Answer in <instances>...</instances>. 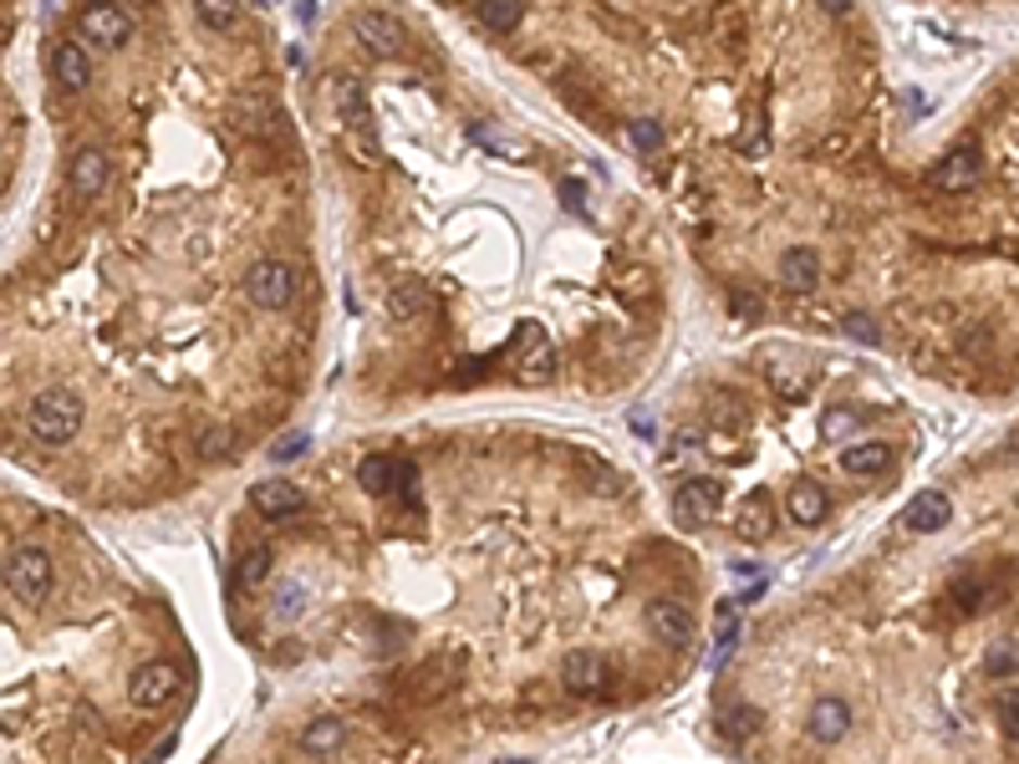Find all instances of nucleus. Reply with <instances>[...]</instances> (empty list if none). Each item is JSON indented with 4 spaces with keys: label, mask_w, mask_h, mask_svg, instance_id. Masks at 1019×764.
Instances as JSON below:
<instances>
[{
    "label": "nucleus",
    "mask_w": 1019,
    "mask_h": 764,
    "mask_svg": "<svg viewBox=\"0 0 1019 764\" xmlns=\"http://www.w3.org/2000/svg\"><path fill=\"white\" fill-rule=\"evenodd\" d=\"M82 418H87L82 393H72V387H41L31 398V408H26V429H31L36 444L67 449L72 438L82 433Z\"/></svg>",
    "instance_id": "1"
},
{
    "label": "nucleus",
    "mask_w": 1019,
    "mask_h": 764,
    "mask_svg": "<svg viewBox=\"0 0 1019 764\" xmlns=\"http://www.w3.org/2000/svg\"><path fill=\"white\" fill-rule=\"evenodd\" d=\"M51 556L41 546H16L11 556H5V571H0V582H5V591L21 601H41L51 591Z\"/></svg>",
    "instance_id": "2"
},
{
    "label": "nucleus",
    "mask_w": 1019,
    "mask_h": 764,
    "mask_svg": "<svg viewBox=\"0 0 1019 764\" xmlns=\"http://www.w3.org/2000/svg\"><path fill=\"white\" fill-rule=\"evenodd\" d=\"M245 296H251V306H260V311H285V306L296 301V266H285V260H260V266H251Z\"/></svg>",
    "instance_id": "3"
},
{
    "label": "nucleus",
    "mask_w": 1019,
    "mask_h": 764,
    "mask_svg": "<svg viewBox=\"0 0 1019 764\" xmlns=\"http://www.w3.org/2000/svg\"><path fill=\"white\" fill-rule=\"evenodd\" d=\"M642 622H648V632L663 642V648H688L693 632H699L693 612H688L684 601H673V597H652L648 612H642Z\"/></svg>",
    "instance_id": "4"
},
{
    "label": "nucleus",
    "mask_w": 1019,
    "mask_h": 764,
    "mask_svg": "<svg viewBox=\"0 0 1019 764\" xmlns=\"http://www.w3.org/2000/svg\"><path fill=\"white\" fill-rule=\"evenodd\" d=\"M179 683H184V673L174 663H143L133 678H128V698H133L138 709H164V703H174Z\"/></svg>",
    "instance_id": "5"
},
{
    "label": "nucleus",
    "mask_w": 1019,
    "mask_h": 764,
    "mask_svg": "<svg viewBox=\"0 0 1019 764\" xmlns=\"http://www.w3.org/2000/svg\"><path fill=\"white\" fill-rule=\"evenodd\" d=\"M718 510V489L709 480H684L673 489V525L678 531H703Z\"/></svg>",
    "instance_id": "6"
},
{
    "label": "nucleus",
    "mask_w": 1019,
    "mask_h": 764,
    "mask_svg": "<svg viewBox=\"0 0 1019 764\" xmlns=\"http://www.w3.org/2000/svg\"><path fill=\"white\" fill-rule=\"evenodd\" d=\"M51 82L62 92H87L92 87V56L82 41H56L51 47Z\"/></svg>",
    "instance_id": "7"
},
{
    "label": "nucleus",
    "mask_w": 1019,
    "mask_h": 764,
    "mask_svg": "<svg viewBox=\"0 0 1019 764\" xmlns=\"http://www.w3.org/2000/svg\"><path fill=\"white\" fill-rule=\"evenodd\" d=\"M342 117H347V149H352V158H357L362 168H372L378 158H383V153H378V128H372V107L352 92V102H347V113H342Z\"/></svg>",
    "instance_id": "8"
},
{
    "label": "nucleus",
    "mask_w": 1019,
    "mask_h": 764,
    "mask_svg": "<svg viewBox=\"0 0 1019 764\" xmlns=\"http://www.w3.org/2000/svg\"><path fill=\"white\" fill-rule=\"evenodd\" d=\"M82 36L92 41V47H123V41L133 36V16L117 11V5H87Z\"/></svg>",
    "instance_id": "9"
},
{
    "label": "nucleus",
    "mask_w": 1019,
    "mask_h": 764,
    "mask_svg": "<svg viewBox=\"0 0 1019 764\" xmlns=\"http://www.w3.org/2000/svg\"><path fill=\"white\" fill-rule=\"evenodd\" d=\"M352 31H357V41H362V47H368L372 56H383V62L403 51V26H398L393 16H387V11H362Z\"/></svg>",
    "instance_id": "10"
},
{
    "label": "nucleus",
    "mask_w": 1019,
    "mask_h": 764,
    "mask_svg": "<svg viewBox=\"0 0 1019 764\" xmlns=\"http://www.w3.org/2000/svg\"><path fill=\"white\" fill-rule=\"evenodd\" d=\"M251 505L266 520H291L306 505V495H302V484H291V480H260L251 489Z\"/></svg>",
    "instance_id": "11"
},
{
    "label": "nucleus",
    "mask_w": 1019,
    "mask_h": 764,
    "mask_svg": "<svg viewBox=\"0 0 1019 764\" xmlns=\"http://www.w3.org/2000/svg\"><path fill=\"white\" fill-rule=\"evenodd\" d=\"M520 357H515V378L520 382H546L551 378V342H546V332L535 327V321H525L520 327Z\"/></svg>",
    "instance_id": "12"
},
{
    "label": "nucleus",
    "mask_w": 1019,
    "mask_h": 764,
    "mask_svg": "<svg viewBox=\"0 0 1019 764\" xmlns=\"http://www.w3.org/2000/svg\"><path fill=\"white\" fill-rule=\"evenodd\" d=\"M561 683H566L576 698L602 693V688H607V663L597 658V652L576 648V652H566V663H561Z\"/></svg>",
    "instance_id": "13"
},
{
    "label": "nucleus",
    "mask_w": 1019,
    "mask_h": 764,
    "mask_svg": "<svg viewBox=\"0 0 1019 764\" xmlns=\"http://www.w3.org/2000/svg\"><path fill=\"white\" fill-rule=\"evenodd\" d=\"M805 729H811L816 744H836V739L852 734V709H846L841 698H816V703H811V718H805Z\"/></svg>",
    "instance_id": "14"
},
{
    "label": "nucleus",
    "mask_w": 1019,
    "mask_h": 764,
    "mask_svg": "<svg viewBox=\"0 0 1019 764\" xmlns=\"http://www.w3.org/2000/svg\"><path fill=\"white\" fill-rule=\"evenodd\" d=\"M786 510L795 525H805V531H816L820 520L831 515V499H826V489H820L816 480H795L786 495Z\"/></svg>",
    "instance_id": "15"
},
{
    "label": "nucleus",
    "mask_w": 1019,
    "mask_h": 764,
    "mask_svg": "<svg viewBox=\"0 0 1019 764\" xmlns=\"http://www.w3.org/2000/svg\"><path fill=\"white\" fill-rule=\"evenodd\" d=\"M979 174H984L979 153H973V149H953L943 164L928 168V183H933V189H969V183H979Z\"/></svg>",
    "instance_id": "16"
},
{
    "label": "nucleus",
    "mask_w": 1019,
    "mask_h": 764,
    "mask_svg": "<svg viewBox=\"0 0 1019 764\" xmlns=\"http://www.w3.org/2000/svg\"><path fill=\"white\" fill-rule=\"evenodd\" d=\"M907 531H922V535H933V531H943L953 520V499L943 495V489H922V495H913V505H907Z\"/></svg>",
    "instance_id": "17"
},
{
    "label": "nucleus",
    "mask_w": 1019,
    "mask_h": 764,
    "mask_svg": "<svg viewBox=\"0 0 1019 764\" xmlns=\"http://www.w3.org/2000/svg\"><path fill=\"white\" fill-rule=\"evenodd\" d=\"M72 189H77L82 200H98L102 189H107V153L77 149V158H72Z\"/></svg>",
    "instance_id": "18"
},
{
    "label": "nucleus",
    "mask_w": 1019,
    "mask_h": 764,
    "mask_svg": "<svg viewBox=\"0 0 1019 764\" xmlns=\"http://www.w3.org/2000/svg\"><path fill=\"white\" fill-rule=\"evenodd\" d=\"M780 281H786L790 291H816L820 285V255L811 245L786 250V260H780Z\"/></svg>",
    "instance_id": "19"
},
{
    "label": "nucleus",
    "mask_w": 1019,
    "mask_h": 764,
    "mask_svg": "<svg viewBox=\"0 0 1019 764\" xmlns=\"http://www.w3.org/2000/svg\"><path fill=\"white\" fill-rule=\"evenodd\" d=\"M769 531H775L769 495H750V499H744V510H739V520H735V535H739V540H765Z\"/></svg>",
    "instance_id": "20"
},
{
    "label": "nucleus",
    "mask_w": 1019,
    "mask_h": 764,
    "mask_svg": "<svg viewBox=\"0 0 1019 764\" xmlns=\"http://www.w3.org/2000/svg\"><path fill=\"white\" fill-rule=\"evenodd\" d=\"M423 311H429V291L418 281H398L387 291V316H393V321H418Z\"/></svg>",
    "instance_id": "21"
},
{
    "label": "nucleus",
    "mask_w": 1019,
    "mask_h": 764,
    "mask_svg": "<svg viewBox=\"0 0 1019 764\" xmlns=\"http://www.w3.org/2000/svg\"><path fill=\"white\" fill-rule=\"evenodd\" d=\"M342 744H347V724H342V718H317V724L302 734L306 754H336Z\"/></svg>",
    "instance_id": "22"
},
{
    "label": "nucleus",
    "mask_w": 1019,
    "mask_h": 764,
    "mask_svg": "<svg viewBox=\"0 0 1019 764\" xmlns=\"http://www.w3.org/2000/svg\"><path fill=\"white\" fill-rule=\"evenodd\" d=\"M887 459H892V454H887V444H852V449L841 454V469H846V474H856V480H867V474H882Z\"/></svg>",
    "instance_id": "23"
},
{
    "label": "nucleus",
    "mask_w": 1019,
    "mask_h": 764,
    "mask_svg": "<svg viewBox=\"0 0 1019 764\" xmlns=\"http://www.w3.org/2000/svg\"><path fill=\"white\" fill-rule=\"evenodd\" d=\"M525 16V0H480V26L489 31H510Z\"/></svg>",
    "instance_id": "24"
},
{
    "label": "nucleus",
    "mask_w": 1019,
    "mask_h": 764,
    "mask_svg": "<svg viewBox=\"0 0 1019 764\" xmlns=\"http://www.w3.org/2000/svg\"><path fill=\"white\" fill-rule=\"evenodd\" d=\"M266 576H270V550H245V561L234 571V586H240V591H255Z\"/></svg>",
    "instance_id": "25"
},
{
    "label": "nucleus",
    "mask_w": 1019,
    "mask_h": 764,
    "mask_svg": "<svg viewBox=\"0 0 1019 764\" xmlns=\"http://www.w3.org/2000/svg\"><path fill=\"white\" fill-rule=\"evenodd\" d=\"M754 729H760V709H729L724 724H718V734H724L729 744H744Z\"/></svg>",
    "instance_id": "26"
},
{
    "label": "nucleus",
    "mask_w": 1019,
    "mask_h": 764,
    "mask_svg": "<svg viewBox=\"0 0 1019 764\" xmlns=\"http://www.w3.org/2000/svg\"><path fill=\"white\" fill-rule=\"evenodd\" d=\"M357 474H362V489H368V495H387V489H393V464H387L383 454L362 459V469H357Z\"/></svg>",
    "instance_id": "27"
},
{
    "label": "nucleus",
    "mask_w": 1019,
    "mask_h": 764,
    "mask_svg": "<svg viewBox=\"0 0 1019 764\" xmlns=\"http://www.w3.org/2000/svg\"><path fill=\"white\" fill-rule=\"evenodd\" d=\"M627 138H633L637 153H658V149H663V123H652V117H633Z\"/></svg>",
    "instance_id": "28"
},
{
    "label": "nucleus",
    "mask_w": 1019,
    "mask_h": 764,
    "mask_svg": "<svg viewBox=\"0 0 1019 764\" xmlns=\"http://www.w3.org/2000/svg\"><path fill=\"white\" fill-rule=\"evenodd\" d=\"M841 332L856 336L862 347H877V342H882V332H877V321H871L867 311H846V321H841Z\"/></svg>",
    "instance_id": "29"
},
{
    "label": "nucleus",
    "mask_w": 1019,
    "mask_h": 764,
    "mask_svg": "<svg viewBox=\"0 0 1019 764\" xmlns=\"http://www.w3.org/2000/svg\"><path fill=\"white\" fill-rule=\"evenodd\" d=\"M999 729L1019 744V693H1015V688H1009V693H999Z\"/></svg>",
    "instance_id": "30"
},
{
    "label": "nucleus",
    "mask_w": 1019,
    "mask_h": 764,
    "mask_svg": "<svg viewBox=\"0 0 1019 764\" xmlns=\"http://www.w3.org/2000/svg\"><path fill=\"white\" fill-rule=\"evenodd\" d=\"M586 484L597 489V495H622V480H617V469H607V464H597V469H586Z\"/></svg>",
    "instance_id": "31"
},
{
    "label": "nucleus",
    "mask_w": 1019,
    "mask_h": 764,
    "mask_svg": "<svg viewBox=\"0 0 1019 764\" xmlns=\"http://www.w3.org/2000/svg\"><path fill=\"white\" fill-rule=\"evenodd\" d=\"M200 454L204 459H225V454H230V429H204L200 433Z\"/></svg>",
    "instance_id": "32"
},
{
    "label": "nucleus",
    "mask_w": 1019,
    "mask_h": 764,
    "mask_svg": "<svg viewBox=\"0 0 1019 764\" xmlns=\"http://www.w3.org/2000/svg\"><path fill=\"white\" fill-rule=\"evenodd\" d=\"M469 138H474V143H489V153H510V149H515V143H510L500 128H489V123H474V128H469Z\"/></svg>",
    "instance_id": "33"
},
{
    "label": "nucleus",
    "mask_w": 1019,
    "mask_h": 764,
    "mask_svg": "<svg viewBox=\"0 0 1019 764\" xmlns=\"http://www.w3.org/2000/svg\"><path fill=\"white\" fill-rule=\"evenodd\" d=\"M200 5V16L209 21V26H230V16H234V0H194Z\"/></svg>",
    "instance_id": "34"
},
{
    "label": "nucleus",
    "mask_w": 1019,
    "mask_h": 764,
    "mask_svg": "<svg viewBox=\"0 0 1019 764\" xmlns=\"http://www.w3.org/2000/svg\"><path fill=\"white\" fill-rule=\"evenodd\" d=\"M1015 667H1019V648H1009V642L989 648V673H1015Z\"/></svg>",
    "instance_id": "35"
},
{
    "label": "nucleus",
    "mask_w": 1019,
    "mask_h": 764,
    "mask_svg": "<svg viewBox=\"0 0 1019 764\" xmlns=\"http://www.w3.org/2000/svg\"><path fill=\"white\" fill-rule=\"evenodd\" d=\"M276 607H281V616H291L302 607V586H281V601H276Z\"/></svg>",
    "instance_id": "36"
},
{
    "label": "nucleus",
    "mask_w": 1019,
    "mask_h": 764,
    "mask_svg": "<svg viewBox=\"0 0 1019 764\" xmlns=\"http://www.w3.org/2000/svg\"><path fill=\"white\" fill-rule=\"evenodd\" d=\"M306 449V433H296V438H285L281 449H276V459H291V454H302Z\"/></svg>",
    "instance_id": "37"
},
{
    "label": "nucleus",
    "mask_w": 1019,
    "mask_h": 764,
    "mask_svg": "<svg viewBox=\"0 0 1019 764\" xmlns=\"http://www.w3.org/2000/svg\"><path fill=\"white\" fill-rule=\"evenodd\" d=\"M566 204H571V209H576V215H582V209H586V204H582V183H576V179L566 183Z\"/></svg>",
    "instance_id": "38"
},
{
    "label": "nucleus",
    "mask_w": 1019,
    "mask_h": 764,
    "mask_svg": "<svg viewBox=\"0 0 1019 764\" xmlns=\"http://www.w3.org/2000/svg\"><path fill=\"white\" fill-rule=\"evenodd\" d=\"M735 311H739V316H754V311H760V301H750V296H735Z\"/></svg>",
    "instance_id": "39"
},
{
    "label": "nucleus",
    "mask_w": 1019,
    "mask_h": 764,
    "mask_svg": "<svg viewBox=\"0 0 1019 764\" xmlns=\"http://www.w3.org/2000/svg\"><path fill=\"white\" fill-rule=\"evenodd\" d=\"M820 5H826L831 16H841V11H852V0H820Z\"/></svg>",
    "instance_id": "40"
}]
</instances>
